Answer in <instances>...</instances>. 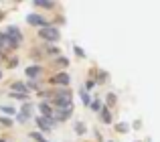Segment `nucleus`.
I'll return each instance as SVG.
<instances>
[{
    "label": "nucleus",
    "instance_id": "f257e3e1",
    "mask_svg": "<svg viewBox=\"0 0 160 142\" xmlns=\"http://www.w3.org/2000/svg\"><path fill=\"white\" fill-rule=\"evenodd\" d=\"M71 98H73V94H71L69 87H59V89H53V99L49 104L59 110V108L71 106Z\"/></svg>",
    "mask_w": 160,
    "mask_h": 142
},
{
    "label": "nucleus",
    "instance_id": "f03ea898",
    "mask_svg": "<svg viewBox=\"0 0 160 142\" xmlns=\"http://www.w3.org/2000/svg\"><path fill=\"white\" fill-rule=\"evenodd\" d=\"M39 37L45 41V43H49V45H55L59 39H61V33H59V28L55 27V24H49V27H43V28H39Z\"/></svg>",
    "mask_w": 160,
    "mask_h": 142
},
{
    "label": "nucleus",
    "instance_id": "7ed1b4c3",
    "mask_svg": "<svg viewBox=\"0 0 160 142\" xmlns=\"http://www.w3.org/2000/svg\"><path fill=\"white\" fill-rule=\"evenodd\" d=\"M27 23L31 24V27H37V28H43V27H49V24H51L43 14H39V12H28L27 14Z\"/></svg>",
    "mask_w": 160,
    "mask_h": 142
},
{
    "label": "nucleus",
    "instance_id": "20e7f679",
    "mask_svg": "<svg viewBox=\"0 0 160 142\" xmlns=\"http://www.w3.org/2000/svg\"><path fill=\"white\" fill-rule=\"evenodd\" d=\"M49 83L51 85H57V87H69L71 83V77L67 71H59V73H55L51 79H49Z\"/></svg>",
    "mask_w": 160,
    "mask_h": 142
},
{
    "label": "nucleus",
    "instance_id": "39448f33",
    "mask_svg": "<svg viewBox=\"0 0 160 142\" xmlns=\"http://www.w3.org/2000/svg\"><path fill=\"white\" fill-rule=\"evenodd\" d=\"M6 37L12 41V43H16V45H22V33H20V28L16 27V24H10V27L6 28Z\"/></svg>",
    "mask_w": 160,
    "mask_h": 142
},
{
    "label": "nucleus",
    "instance_id": "423d86ee",
    "mask_svg": "<svg viewBox=\"0 0 160 142\" xmlns=\"http://www.w3.org/2000/svg\"><path fill=\"white\" fill-rule=\"evenodd\" d=\"M71 114H73V104L67 106V108H59L53 114V118H55V122H67V120L71 118Z\"/></svg>",
    "mask_w": 160,
    "mask_h": 142
},
{
    "label": "nucleus",
    "instance_id": "0eeeda50",
    "mask_svg": "<svg viewBox=\"0 0 160 142\" xmlns=\"http://www.w3.org/2000/svg\"><path fill=\"white\" fill-rule=\"evenodd\" d=\"M37 108H39V114H41V118H53L55 110H53V106H51V104H47V102H41Z\"/></svg>",
    "mask_w": 160,
    "mask_h": 142
},
{
    "label": "nucleus",
    "instance_id": "6e6552de",
    "mask_svg": "<svg viewBox=\"0 0 160 142\" xmlns=\"http://www.w3.org/2000/svg\"><path fill=\"white\" fill-rule=\"evenodd\" d=\"M91 77H93V81H95V85H102V83H106L108 81V71H103V69H95V71H91Z\"/></svg>",
    "mask_w": 160,
    "mask_h": 142
},
{
    "label": "nucleus",
    "instance_id": "1a4fd4ad",
    "mask_svg": "<svg viewBox=\"0 0 160 142\" xmlns=\"http://www.w3.org/2000/svg\"><path fill=\"white\" fill-rule=\"evenodd\" d=\"M35 122H37V128H39V132H45V134H47V132H53L51 124H49V122H47L45 118H41V116H37V118H35Z\"/></svg>",
    "mask_w": 160,
    "mask_h": 142
},
{
    "label": "nucleus",
    "instance_id": "9d476101",
    "mask_svg": "<svg viewBox=\"0 0 160 142\" xmlns=\"http://www.w3.org/2000/svg\"><path fill=\"white\" fill-rule=\"evenodd\" d=\"M41 73H43V67H41V65H31V67H27V69H24V75H27L28 79L39 77Z\"/></svg>",
    "mask_w": 160,
    "mask_h": 142
},
{
    "label": "nucleus",
    "instance_id": "9b49d317",
    "mask_svg": "<svg viewBox=\"0 0 160 142\" xmlns=\"http://www.w3.org/2000/svg\"><path fill=\"white\" fill-rule=\"evenodd\" d=\"M99 120H102L103 124H112L113 122V116H112V112H109V108L103 106L102 110H99Z\"/></svg>",
    "mask_w": 160,
    "mask_h": 142
},
{
    "label": "nucleus",
    "instance_id": "f8f14e48",
    "mask_svg": "<svg viewBox=\"0 0 160 142\" xmlns=\"http://www.w3.org/2000/svg\"><path fill=\"white\" fill-rule=\"evenodd\" d=\"M37 8H45V10H53L55 8V0H32Z\"/></svg>",
    "mask_w": 160,
    "mask_h": 142
},
{
    "label": "nucleus",
    "instance_id": "ddd939ff",
    "mask_svg": "<svg viewBox=\"0 0 160 142\" xmlns=\"http://www.w3.org/2000/svg\"><path fill=\"white\" fill-rule=\"evenodd\" d=\"M10 91H16V94H28L27 85H24L22 81H12L10 83Z\"/></svg>",
    "mask_w": 160,
    "mask_h": 142
},
{
    "label": "nucleus",
    "instance_id": "4468645a",
    "mask_svg": "<svg viewBox=\"0 0 160 142\" xmlns=\"http://www.w3.org/2000/svg\"><path fill=\"white\" fill-rule=\"evenodd\" d=\"M45 55H51V57H59V55H61V49H59L57 45H47V47H45Z\"/></svg>",
    "mask_w": 160,
    "mask_h": 142
},
{
    "label": "nucleus",
    "instance_id": "2eb2a0df",
    "mask_svg": "<svg viewBox=\"0 0 160 142\" xmlns=\"http://www.w3.org/2000/svg\"><path fill=\"white\" fill-rule=\"evenodd\" d=\"M113 128H116V132H120V134H128L130 132V124L128 122H116Z\"/></svg>",
    "mask_w": 160,
    "mask_h": 142
},
{
    "label": "nucleus",
    "instance_id": "dca6fc26",
    "mask_svg": "<svg viewBox=\"0 0 160 142\" xmlns=\"http://www.w3.org/2000/svg\"><path fill=\"white\" fill-rule=\"evenodd\" d=\"M75 134H77V136L87 134V124L81 122V120H79V122H75Z\"/></svg>",
    "mask_w": 160,
    "mask_h": 142
},
{
    "label": "nucleus",
    "instance_id": "f3484780",
    "mask_svg": "<svg viewBox=\"0 0 160 142\" xmlns=\"http://www.w3.org/2000/svg\"><path fill=\"white\" fill-rule=\"evenodd\" d=\"M79 98H81V104H83V106H85V108H89V104H91V95L87 94V91L83 89V87L79 89Z\"/></svg>",
    "mask_w": 160,
    "mask_h": 142
},
{
    "label": "nucleus",
    "instance_id": "a211bd4d",
    "mask_svg": "<svg viewBox=\"0 0 160 142\" xmlns=\"http://www.w3.org/2000/svg\"><path fill=\"white\" fill-rule=\"evenodd\" d=\"M0 112L6 114L8 118H10V116H16V108L14 106H0Z\"/></svg>",
    "mask_w": 160,
    "mask_h": 142
},
{
    "label": "nucleus",
    "instance_id": "6ab92c4d",
    "mask_svg": "<svg viewBox=\"0 0 160 142\" xmlns=\"http://www.w3.org/2000/svg\"><path fill=\"white\" fill-rule=\"evenodd\" d=\"M28 136H31V140H35V142H47V138H45V134H41L39 130H37V132H31Z\"/></svg>",
    "mask_w": 160,
    "mask_h": 142
},
{
    "label": "nucleus",
    "instance_id": "aec40b11",
    "mask_svg": "<svg viewBox=\"0 0 160 142\" xmlns=\"http://www.w3.org/2000/svg\"><path fill=\"white\" fill-rule=\"evenodd\" d=\"M31 112H32V104H31V102H24L22 108H20V114H24V116L28 118V116H31Z\"/></svg>",
    "mask_w": 160,
    "mask_h": 142
},
{
    "label": "nucleus",
    "instance_id": "412c9836",
    "mask_svg": "<svg viewBox=\"0 0 160 142\" xmlns=\"http://www.w3.org/2000/svg\"><path fill=\"white\" fill-rule=\"evenodd\" d=\"M118 102V98H116V94H112V91H109V94L106 95V108H112L113 104Z\"/></svg>",
    "mask_w": 160,
    "mask_h": 142
},
{
    "label": "nucleus",
    "instance_id": "4be33fe9",
    "mask_svg": "<svg viewBox=\"0 0 160 142\" xmlns=\"http://www.w3.org/2000/svg\"><path fill=\"white\" fill-rule=\"evenodd\" d=\"M89 108H91V110H93V112H98V114H99V110H102V108H103V104H102V99H98V98H95V99H93V102H91V104H89Z\"/></svg>",
    "mask_w": 160,
    "mask_h": 142
},
{
    "label": "nucleus",
    "instance_id": "5701e85b",
    "mask_svg": "<svg viewBox=\"0 0 160 142\" xmlns=\"http://www.w3.org/2000/svg\"><path fill=\"white\" fill-rule=\"evenodd\" d=\"M10 99H20V102H27L28 94H16V91H10Z\"/></svg>",
    "mask_w": 160,
    "mask_h": 142
},
{
    "label": "nucleus",
    "instance_id": "b1692460",
    "mask_svg": "<svg viewBox=\"0 0 160 142\" xmlns=\"http://www.w3.org/2000/svg\"><path fill=\"white\" fill-rule=\"evenodd\" d=\"M55 63H57L59 67H69V59H67V57H63V55H59Z\"/></svg>",
    "mask_w": 160,
    "mask_h": 142
},
{
    "label": "nucleus",
    "instance_id": "393cba45",
    "mask_svg": "<svg viewBox=\"0 0 160 142\" xmlns=\"http://www.w3.org/2000/svg\"><path fill=\"white\" fill-rule=\"evenodd\" d=\"M24 85H27V91H37V89H39V83H37L35 81V79H28V83H24Z\"/></svg>",
    "mask_w": 160,
    "mask_h": 142
},
{
    "label": "nucleus",
    "instance_id": "a878e982",
    "mask_svg": "<svg viewBox=\"0 0 160 142\" xmlns=\"http://www.w3.org/2000/svg\"><path fill=\"white\" fill-rule=\"evenodd\" d=\"M12 122H14V120H12V118H8V116H0V124H2V126L10 128V126H12Z\"/></svg>",
    "mask_w": 160,
    "mask_h": 142
},
{
    "label": "nucleus",
    "instance_id": "bb28decb",
    "mask_svg": "<svg viewBox=\"0 0 160 142\" xmlns=\"http://www.w3.org/2000/svg\"><path fill=\"white\" fill-rule=\"evenodd\" d=\"M73 51H75V55H77L79 59H85V51H83L79 45H73Z\"/></svg>",
    "mask_w": 160,
    "mask_h": 142
},
{
    "label": "nucleus",
    "instance_id": "cd10ccee",
    "mask_svg": "<svg viewBox=\"0 0 160 142\" xmlns=\"http://www.w3.org/2000/svg\"><path fill=\"white\" fill-rule=\"evenodd\" d=\"M93 85H95V81H93V77H91V79H87V81H85V87H83V89L89 94V91L93 89Z\"/></svg>",
    "mask_w": 160,
    "mask_h": 142
},
{
    "label": "nucleus",
    "instance_id": "c85d7f7f",
    "mask_svg": "<svg viewBox=\"0 0 160 142\" xmlns=\"http://www.w3.org/2000/svg\"><path fill=\"white\" fill-rule=\"evenodd\" d=\"M16 65H18V57H12V59H8V67H10V69H14Z\"/></svg>",
    "mask_w": 160,
    "mask_h": 142
},
{
    "label": "nucleus",
    "instance_id": "c756f323",
    "mask_svg": "<svg viewBox=\"0 0 160 142\" xmlns=\"http://www.w3.org/2000/svg\"><path fill=\"white\" fill-rule=\"evenodd\" d=\"M16 120H18L20 124H24V122H27L28 118H27V116H24V114H20V112H16Z\"/></svg>",
    "mask_w": 160,
    "mask_h": 142
},
{
    "label": "nucleus",
    "instance_id": "7c9ffc66",
    "mask_svg": "<svg viewBox=\"0 0 160 142\" xmlns=\"http://www.w3.org/2000/svg\"><path fill=\"white\" fill-rule=\"evenodd\" d=\"M130 128H134V130H140V128H142V120H134Z\"/></svg>",
    "mask_w": 160,
    "mask_h": 142
},
{
    "label": "nucleus",
    "instance_id": "2f4dec72",
    "mask_svg": "<svg viewBox=\"0 0 160 142\" xmlns=\"http://www.w3.org/2000/svg\"><path fill=\"white\" fill-rule=\"evenodd\" d=\"M4 16H6V10H0V20H2Z\"/></svg>",
    "mask_w": 160,
    "mask_h": 142
},
{
    "label": "nucleus",
    "instance_id": "473e14b6",
    "mask_svg": "<svg viewBox=\"0 0 160 142\" xmlns=\"http://www.w3.org/2000/svg\"><path fill=\"white\" fill-rule=\"evenodd\" d=\"M2 59H4V53H2V51H0V61H2Z\"/></svg>",
    "mask_w": 160,
    "mask_h": 142
},
{
    "label": "nucleus",
    "instance_id": "72a5a7b5",
    "mask_svg": "<svg viewBox=\"0 0 160 142\" xmlns=\"http://www.w3.org/2000/svg\"><path fill=\"white\" fill-rule=\"evenodd\" d=\"M0 79H2V71H0Z\"/></svg>",
    "mask_w": 160,
    "mask_h": 142
},
{
    "label": "nucleus",
    "instance_id": "f704fd0d",
    "mask_svg": "<svg viewBox=\"0 0 160 142\" xmlns=\"http://www.w3.org/2000/svg\"><path fill=\"white\" fill-rule=\"evenodd\" d=\"M108 142H113V140H108Z\"/></svg>",
    "mask_w": 160,
    "mask_h": 142
},
{
    "label": "nucleus",
    "instance_id": "c9c22d12",
    "mask_svg": "<svg viewBox=\"0 0 160 142\" xmlns=\"http://www.w3.org/2000/svg\"><path fill=\"white\" fill-rule=\"evenodd\" d=\"M148 142H150V140H148Z\"/></svg>",
    "mask_w": 160,
    "mask_h": 142
}]
</instances>
